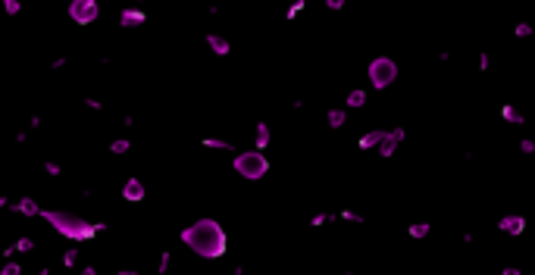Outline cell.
I'll return each mask as SVG.
<instances>
[{
	"label": "cell",
	"instance_id": "obj_19",
	"mask_svg": "<svg viewBox=\"0 0 535 275\" xmlns=\"http://www.w3.org/2000/svg\"><path fill=\"white\" fill-rule=\"evenodd\" d=\"M128 147H132L128 138H116L113 144H110V150H113V153H128Z\"/></svg>",
	"mask_w": 535,
	"mask_h": 275
},
{
	"label": "cell",
	"instance_id": "obj_15",
	"mask_svg": "<svg viewBox=\"0 0 535 275\" xmlns=\"http://www.w3.org/2000/svg\"><path fill=\"white\" fill-rule=\"evenodd\" d=\"M16 213H22V216H38L41 210H38V204H34L31 197H22L19 204H16Z\"/></svg>",
	"mask_w": 535,
	"mask_h": 275
},
{
	"label": "cell",
	"instance_id": "obj_21",
	"mask_svg": "<svg viewBox=\"0 0 535 275\" xmlns=\"http://www.w3.org/2000/svg\"><path fill=\"white\" fill-rule=\"evenodd\" d=\"M338 219H347V222H363V216H360V213H354V210H341V213H338Z\"/></svg>",
	"mask_w": 535,
	"mask_h": 275
},
{
	"label": "cell",
	"instance_id": "obj_20",
	"mask_svg": "<svg viewBox=\"0 0 535 275\" xmlns=\"http://www.w3.org/2000/svg\"><path fill=\"white\" fill-rule=\"evenodd\" d=\"M532 31H535V28H532L529 22H516V25H513V34H516V38H529Z\"/></svg>",
	"mask_w": 535,
	"mask_h": 275
},
{
	"label": "cell",
	"instance_id": "obj_3",
	"mask_svg": "<svg viewBox=\"0 0 535 275\" xmlns=\"http://www.w3.org/2000/svg\"><path fill=\"white\" fill-rule=\"evenodd\" d=\"M398 72L401 69H398V63L391 57H376L370 63V69H366V75H370V85L376 91H385V88H391L398 82Z\"/></svg>",
	"mask_w": 535,
	"mask_h": 275
},
{
	"label": "cell",
	"instance_id": "obj_24",
	"mask_svg": "<svg viewBox=\"0 0 535 275\" xmlns=\"http://www.w3.org/2000/svg\"><path fill=\"white\" fill-rule=\"evenodd\" d=\"M76 263H79L76 250H66V253H63V266H76Z\"/></svg>",
	"mask_w": 535,
	"mask_h": 275
},
{
	"label": "cell",
	"instance_id": "obj_12",
	"mask_svg": "<svg viewBox=\"0 0 535 275\" xmlns=\"http://www.w3.org/2000/svg\"><path fill=\"white\" fill-rule=\"evenodd\" d=\"M398 144H401V141H395L391 135H385V141L379 144L376 150H379V156H382V160H391V156H395V150H398Z\"/></svg>",
	"mask_w": 535,
	"mask_h": 275
},
{
	"label": "cell",
	"instance_id": "obj_28",
	"mask_svg": "<svg viewBox=\"0 0 535 275\" xmlns=\"http://www.w3.org/2000/svg\"><path fill=\"white\" fill-rule=\"evenodd\" d=\"M479 72H488V53H479Z\"/></svg>",
	"mask_w": 535,
	"mask_h": 275
},
{
	"label": "cell",
	"instance_id": "obj_17",
	"mask_svg": "<svg viewBox=\"0 0 535 275\" xmlns=\"http://www.w3.org/2000/svg\"><path fill=\"white\" fill-rule=\"evenodd\" d=\"M326 119H329V128H341L347 122V113H344V109H329Z\"/></svg>",
	"mask_w": 535,
	"mask_h": 275
},
{
	"label": "cell",
	"instance_id": "obj_8",
	"mask_svg": "<svg viewBox=\"0 0 535 275\" xmlns=\"http://www.w3.org/2000/svg\"><path fill=\"white\" fill-rule=\"evenodd\" d=\"M122 197L125 200H144V185L138 178H128L125 185H122Z\"/></svg>",
	"mask_w": 535,
	"mask_h": 275
},
{
	"label": "cell",
	"instance_id": "obj_22",
	"mask_svg": "<svg viewBox=\"0 0 535 275\" xmlns=\"http://www.w3.org/2000/svg\"><path fill=\"white\" fill-rule=\"evenodd\" d=\"M22 266L19 263H7V266H0V275H19Z\"/></svg>",
	"mask_w": 535,
	"mask_h": 275
},
{
	"label": "cell",
	"instance_id": "obj_11",
	"mask_svg": "<svg viewBox=\"0 0 535 275\" xmlns=\"http://www.w3.org/2000/svg\"><path fill=\"white\" fill-rule=\"evenodd\" d=\"M501 119H504V122H513V125H526V116L520 113V109H513L510 103L501 106Z\"/></svg>",
	"mask_w": 535,
	"mask_h": 275
},
{
	"label": "cell",
	"instance_id": "obj_7",
	"mask_svg": "<svg viewBox=\"0 0 535 275\" xmlns=\"http://www.w3.org/2000/svg\"><path fill=\"white\" fill-rule=\"evenodd\" d=\"M385 135L388 132H382V128H376V132H366L357 144H360V150H373V147H379V144L385 141Z\"/></svg>",
	"mask_w": 535,
	"mask_h": 275
},
{
	"label": "cell",
	"instance_id": "obj_29",
	"mask_svg": "<svg viewBox=\"0 0 535 275\" xmlns=\"http://www.w3.org/2000/svg\"><path fill=\"white\" fill-rule=\"evenodd\" d=\"M329 10H344V0H326Z\"/></svg>",
	"mask_w": 535,
	"mask_h": 275
},
{
	"label": "cell",
	"instance_id": "obj_26",
	"mask_svg": "<svg viewBox=\"0 0 535 275\" xmlns=\"http://www.w3.org/2000/svg\"><path fill=\"white\" fill-rule=\"evenodd\" d=\"M388 135H391L395 141H404V138H407V128H404V125H398V128H391Z\"/></svg>",
	"mask_w": 535,
	"mask_h": 275
},
{
	"label": "cell",
	"instance_id": "obj_30",
	"mask_svg": "<svg viewBox=\"0 0 535 275\" xmlns=\"http://www.w3.org/2000/svg\"><path fill=\"white\" fill-rule=\"evenodd\" d=\"M44 169H47L50 175H60V166H57V163H44Z\"/></svg>",
	"mask_w": 535,
	"mask_h": 275
},
{
	"label": "cell",
	"instance_id": "obj_9",
	"mask_svg": "<svg viewBox=\"0 0 535 275\" xmlns=\"http://www.w3.org/2000/svg\"><path fill=\"white\" fill-rule=\"evenodd\" d=\"M207 44L213 47L216 57H229V50H232V44L223 38V34H207Z\"/></svg>",
	"mask_w": 535,
	"mask_h": 275
},
{
	"label": "cell",
	"instance_id": "obj_6",
	"mask_svg": "<svg viewBox=\"0 0 535 275\" xmlns=\"http://www.w3.org/2000/svg\"><path fill=\"white\" fill-rule=\"evenodd\" d=\"M497 231H504L507 238H520L526 231V216H516V213H507L497 219Z\"/></svg>",
	"mask_w": 535,
	"mask_h": 275
},
{
	"label": "cell",
	"instance_id": "obj_16",
	"mask_svg": "<svg viewBox=\"0 0 535 275\" xmlns=\"http://www.w3.org/2000/svg\"><path fill=\"white\" fill-rule=\"evenodd\" d=\"M254 141H257V147H266V144L272 141V135H269V125H266V122H257V138H254Z\"/></svg>",
	"mask_w": 535,
	"mask_h": 275
},
{
	"label": "cell",
	"instance_id": "obj_14",
	"mask_svg": "<svg viewBox=\"0 0 535 275\" xmlns=\"http://www.w3.org/2000/svg\"><path fill=\"white\" fill-rule=\"evenodd\" d=\"M144 19H147V16H144L141 10H125V13H122V25H125V28H135V25H141Z\"/></svg>",
	"mask_w": 535,
	"mask_h": 275
},
{
	"label": "cell",
	"instance_id": "obj_5",
	"mask_svg": "<svg viewBox=\"0 0 535 275\" xmlns=\"http://www.w3.org/2000/svg\"><path fill=\"white\" fill-rule=\"evenodd\" d=\"M69 16H72V22L88 25V22L97 19V4H94V0H72V4H69Z\"/></svg>",
	"mask_w": 535,
	"mask_h": 275
},
{
	"label": "cell",
	"instance_id": "obj_31",
	"mask_svg": "<svg viewBox=\"0 0 535 275\" xmlns=\"http://www.w3.org/2000/svg\"><path fill=\"white\" fill-rule=\"evenodd\" d=\"M501 275H523V269H513V266H507V269H501Z\"/></svg>",
	"mask_w": 535,
	"mask_h": 275
},
{
	"label": "cell",
	"instance_id": "obj_4",
	"mask_svg": "<svg viewBox=\"0 0 535 275\" xmlns=\"http://www.w3.org/2000/svg\"><path fill=\"white\" fill-rule=\"evenodd\" d=\"M235 172L251 178V181H257V178H263L269 172V160L260 150H244V153L235 156Z\"/></svg>",
	"mask_w": 535,
	"mask_h": 275
},
{
	"label": "cell",
	"instance_id": "obj_27",
	"mask_svg": "<svg viewBox=\"0 0 535 275\" xmlns=\"http://www.w3.org/2000/svg\"><path fill=\"white\" fill-rule=\"evenodd\" d=\"M31 247H34V241H28V238H22V241L13 244V250H31Z\"/></svg>",
	"mask_w": 535,
	"mask_h": 275
},
{
	"label": "cell",
	"instance_id": "obj_23",
	"mask_svg": "<svg viewBox=\"0 0 535 275\" xmlns=\"http://www.w3.org/2000/svg\"><path fill=\"white\" fill-rule=\"evenodd\" d=\"M520 150H523L526 156H532V153H535V141H532V138H523V141H520Z\"/></svg>",
	"mask_w": 535,
	"mask_h": 275
},
{
	"label": "cell",
	"instance_id": "obj_13",
	"mask_svg": "<svg viewBox=\"0 0 535 275\" xmlns=\"http://www.w3.org/2000/svg\"><path fill=\"white\" fill-rule=\"evenodd\" d=\"M429 231H432L429 222H410V225H407V234L413 238V241H422V238H429Z\"/></svg>",
	"mask_w": 535,
	"mask_h": 275
},
{
	"label": "cell",
	"instance_id": "obj_1",
	"mask_svg": "<svg viewBox=\"0 0 535 275\" xmlns=\"http://www.w3.org/2000/svg\"><path fill=\"white\" fill-rule=\"evenodd\" d=\"M182 241H185L197 256H204V260H219V256L226 253V247H229L223 225L213 222V219H197V222H191L185 231H182Z\"/></svg>",
	"mask_w": 535,
	"mask_h": 275
},
{
	"label": "cell",
	"instance_id": "obj_18",
	"mask_svg": "<svg viewBox=\"0 0 535 275\" xmlns=\"http://www.w3.org/2000/svg\"><path fill=\"white\" fill-rule=\"evenodd\" d=\"M200 144H204V147H213V150H232V144H229V141H213V138H200Z\"/></svg>",
	"mask_w": 535,
	"mask_h": 275
},
{
	"label": "cell",
	"instance_id": "obj_10",
	"mask_svg": "<svg viewBox=\"0 0 535 275\" xmlns=\"http://www.w3.org/2000/svg\"><path fill=\"white\" fill-rule=\"evenodd\" d=\"M344 103H347V109H360V106H366V91H363V88H354V91H347Z\"/></svg>",
	"mask_w": 535,
	"mask_h": 275
},
{
	"label": "cell",
	"instance_id": "obj_2",
	"mask_svg": "<svg viewBox=\"0 0 535 275\" xmlns=\"http://www.w3.org/2000/svg\"><path fill=\"white\" fill-rule=\"evenodd\" d=\"M47 225H53L63 238L69 241H91V238H97L106 225L103 222H91V219H82L76 213H63V210H41L38 213Z\"/></svg>",
	"mask_w": 535,
	"mask_h": 275
},
{
	"label": "cell",
	"instance_id": "obj_25",
	"mask_svg": "<svg viewBox=\"0 0 535 275\" xmlns=\"http://www.w3.org/2000/svg\"><path fill=\"white\" fill-rule=\"evenodd\" d=\"M4 10H7V16H16V13H19V0H7Z\"/></svg>",
	"mask_w": 535,
	"mask_h": 275
}]
</instances>
